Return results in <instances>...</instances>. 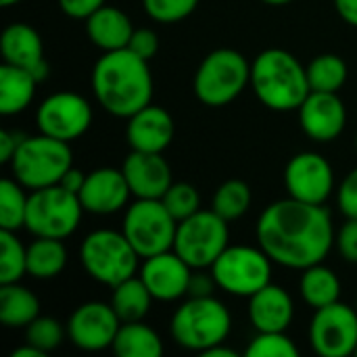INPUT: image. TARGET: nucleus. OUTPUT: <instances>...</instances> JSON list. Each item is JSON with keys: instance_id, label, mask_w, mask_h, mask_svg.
Instances as JSON below:
<instances>
[{"instance_id": "obj_17", "label": "nucleus", "mask_w": 357, "mask_h": 357, "mask_svg": "<svg viewBox=\"0 0 357 357\" xmlns=\"http://www.w3.org/2000/svg\"><path fill=\"white\" fill-rule=\"evenodd\" d=\"M299 123L314 142L337 140L347 123V109L337 92H310L299 107Z\"/></svg>"}, {"instance_id": "obj_29", "label": "nucleus", "mask_w": 357, "mask_h": 357, "mask_svg": "<svg viewBox=\"0 0 357 357\" xmlns=\"http://www.w3.org/2000/svg\"><path fill=\"white\" fill-rule=\"evenodd\" d=\"M111 307L119 316L121 322H140L151 312V303L155 301L146 284L140 276H132L117 287L111 289Z\"/></svg>"}, {"instance_id": "obj_14", "label": "nucleus", "mask_w": 357, "mask_h": 357, "mask_svg": "<svg viewBox=\"0 0 357 357\" xmlns=\"http://www.w3.org/2000/svg\"><path fill=\"white\" fill-rule=\"evenodd\" d=\"M284 186L289 197L297 201L324 205L335 190L333 165L320 153H297L289 159L284 167Z\"/></svg>"}, {"instance_id": "obj_31", "label": "nucleus", "mask_w": 357, "mask_h": 357, "mask_svg": "<svg viewBox=\"0 0 357 357\" xmlns=\"http://www.w3.org/2000/svg\"><path fill=\"white\" fill-rule=\"evenodd\" d=\"M251 201H253L251 186L245 180L234 178V180H226L215 188L211 199V209L218 215H222L226 222H234L249 211Z\"/></svg>"}, {"instance_id": "obj_7", "label": "nucleus", "mask_w": 357, "mask_h": 357, "mask_svg": "<svg viewBox=\"0 0 357 357\" xmlns=\"http://www.w3.org/2000/svg\"><path fill=\"white\" fill-rule=\"evenodd\" d=\"M138 259L140 255L134 251L126 234L117 230H94L79 247V261L86 274L109 289L136 276Z\"/></svg>"}, {"instance_id": "obj_41", "label": "nucleus", "mask_w": 357, "mask_h": 357, "mask_svg": "<svg viewBox=\"0 0 357 357\" xmlns=\"http://www.w3.org/2000/svg\"><path fill=\"white\" fill-rule=\"evenodd\" d=\"M59 8L71 19H88L94 10L105 6L107 0H56Z\"/></svg>"}, {"instance_id": "obj_11", "label": "nucleus", "mask_w": 357, "mask_h": 357, "mask_svg": "<svg viewBox=\"0 0 357 357\" xmlns=\"http://www.w3.org/2000/svg\"><path fill=\"white\" fill-rule=\"evenodd\" d=\"M272 259L261 247L234 245L209 268L218 289L234 297H251L272 282Z\"/></svg>"}, {"instance_id": "obj_20", "label": "nucleus", "mask_w": 357, "mask_h": 357, "mask_svg": "<svg viewBox=\"0 0 357 357\" xmlns=\"http://www.w3.org/2000/svg\"><path fill=\"white\" fill-rule=\"evenodd\" d=\"M2 63L23 67L33 73V77L44 82L50 73V65L44 59V42L40 33L27 23H10L4 27L0 38Z\"/></svg>"}, {"instance_id": "obj_27", "label": "nucleus", "mask_w": 357, "mask_h": 357, "mask_svg": "<svg viewBox=\"0 0 357 357\" xmlns=\"http://www.w3.org/2000/svg\"><path fill=\"white\" fill-rule=\"evenodd\" d=\"M111 349L119 357H161L163 341L157 331L146 326L142 320L121 322Z\"/></svg>"}, {"instance_id": "obj_9", "label": "nucleus", "mask_w": 357, "mask_h": 357, "mask_svg": "<svg viewBox=\"0 0 357 357\" xmlns=\"http://www.w3.org/2000/svg\"><path fill=\"white\" fill-rule=\"evenodd\" d=\"M228 224L230 222H226L213 209H201L195 215L178 222L174 251L192 270H209L228 249Z\"/></svg>"}, {"instance_id": "obj_47", "label": "nucleus", "mask_w": 357, "mask_h": 357, "mask_svg": "<svg viewBox=\"0 0 357 357\" xmlns=\"http://www.w3.org/2000/svg\"><path fill=\"white\" fill-rule=\"evenodd\" d=\"M203 356L207 357H236V351L234 349H230V347H224V343L222 345H215V347H211V349H207Z\"/></svg>"}, {"instance_id": "obj_2", "label": "nucleus", "mask_w": 357, "mask_h": 357, "mask_svg": "<svg viewBox=\"0 0 357 357\" xmlns=\"http://www.w3.org/2000/svg\"><path fill=\"white\" fill-rule=\"evenodd\" d=\"M92 92L98 105L121 119L132 117L153 100V73L149 61L130 48L102 52L92 69Z\"/></svg>"}, {"instance_id": "obj_40", "label": "nucleus", "mask_w": 357, "mask_h": 357, "mask_svg": "<svg viewBox=\"0 0 357 357\" xmlns=\"http://www.w3.org/2000/svg\"><path fill=\"white\" fill-rule=\"evenodd\" d=\"M339 255L347 264H357V220L347 218V222L339 228L335 238Z\"/></svg>"}, {"instance_id": "obj_24", "label": "nucleus", "mask_w": 357, "mask_h": 357, "mask_svg": "<svg viewBox=\"0 0 357 357\" xmlns=\"http://www.w3.org/2000/svg\"><path fill=\"white\" fill-rule=\"evenodd\" d=\"M38 79L31 71L8 63L0 65V113L4 117L23 113L36 94Z\"/></svg>"}, {"instance_id": "obj_44", "label": "nucleus", "mask_w": 357, "mask_h": 357, "mask_svg": "<svg viewBox=\"0 0 357 357\" xmlns=\"http://www.w3.org/2000/svg\"><path fill=\"white\" fill-rule=\"evenodd\" d=\"M84 182H86V174H84L82 169H77V167H73V165H71V167L67 169V174L61 178V182H59V184H61V186H65L67 190H71V192H75V195H77V192L82 190Z\"/></svg>"}, {"instance_id": "obj_8", "label": "nucleus", "mask_w": 357, "mask_h": 357, "mask_svg": "<svg viewBox=\"0 0 357 357\" xmlns=\"http://www.w3.org/2000/svg\"><path fill=\"white\" fill-rule=\"evenodd\" d=\"M84 215L82 201L75 192L61 184L31 190L25 213V230L36 238H61L71 236Z\"/></svg>"}, {"instance_id": "obj_35", "label": "nucleus", "mask_w": 357, "mask_h": 357, "mask_svg": "<svg viewBox=\"0 0 357 357\" xmlns=\"http://www.w3.org/2000/svg\"><path fill=\"white\" fill-rule=\"evenodd\" d=\"M161 201L167 207V211L176 218V222H182L195 215L197 211H201L199 190L188 182H174L167 188V192L161 197Z\"/></svg>"}, {"instance_id": "obj_6", "label": "nucleus", "mask_w": 357, "mask_h": 357, "mask_svg": "<svg viewBox=\"0 0 357 357\" xmlns=\"http://www.w3.org/2000/svg\"><path fill=\"white\" fill-rule=\"evenodd\" d=\"M251 84V65L234 48L211 50L195 71L192 92L207 107H226Z\"/></svg>"}, {"instance_id": "obj_19", "label": "nucleus", "mask_w": 357, "mask_h": 357, "mask_svg": "<svg viewBox=\"0 0 357 357\" xmlns=\"http://www.w3.org/2000/svg\"><path fill=\"white\" fill-rule=\"evenodd\" d=\"M121 172L128 180L132 197L136 199H161L174 184L172 167L163 153L130 151L123 159Z\"/></svg>"}, {"instance_id": "obj_10", "label": "nucleus", "mask_w": 357, "mask_h": 357, "mask_svg": "<svg viewBox=\"0 0 357 357\" xmlns=\"http://www.w3.org/2000/svg\"><path fill=\"white\" fill-rule=\"evenodd\" d=\"M178 222L161 199H136L123 215L121 232L140 259L174 249Z\"/></svg>"}, {"instance_id": "obj_34", "label": "nucleus", "mask_w": 357, "mask_h": 357, "mask_svg": "<svg viewBox=\"0 0 357 357\" xmlns=\"http://www.w3.org/2000/svg\"><path fill=\"white\" fill-rule=\"evenodd\" d=\"M65 333H67V328L56 318L38 316L31 324L25 326V343L38 347L44 354H50L56 347H61Z\"/></svg>"}, {"instance_id": "obj_3", "label": "nucleus", "mask_w": 357, "mask_h": 357, "mask_svg": "<svg viewBox=\"0 0 357 357\" xmlns=\"http://www.w3.org/2000/svg\"><path fill=\"white\" fill-rule=\"evenodd\" d=\"M251 88L270 111H299L307 98V67L284 48H266L251 63Z\"/></svg>"}, {"instance_id": "obj_18", "label": "nucleus", "mask_w": 357, "mask_h": 357, "mask_svg": "<svg viewBox=\"0 0 357 357\" xmlns=\"http://www.w3.org/2000/svg\"><path fill=\"white\" fill-rule=\"evenodd\" d=\"M77 197L86 213L113 215L128 205L132 190L121 169L98 167L86 174V182Z\"/></svg>"}, {"instance_id": "obj_26", "label": "nucleus", "mask_w": 357, "mask_h": 357, "mask_svg": "<svg viewBox=\"0 0 357 357\" xmlns=\"http://www.w3.org/2000/svg\"><path fill=\"white\" fill-rule=\"evenodd\" d=\"M40 316L38 297L19 282L0 284V322L6 328H25Z\"/></svg>"}, {"instance_id": "obj_42", "label": "nucleus", "mask_w": 357, "mask_h": 357, "mask_svg": "<svg viewBox=\"0 0 357 357\" xmlns=\"http://www.w3.org/2000/svg\"><path fill=\"white\" fill-rule=\"evenodd\" d=\"M215 278L213 274H203V272H197L190 276V284H188V297H211L213 295V289H215Z\"/></svg>"}, {"instance_id": "obj_36", "label": "nucleus", "mask_w": 357, "mask_h": 357, "mask_svg": "<svg viewBox=\"0 0 357 357\" xmlns=\"http://www.w3.org/2000/svg\"><path fill=\"white\" fill-rule=\"evenodd\" d=\"M247 357H295L299 349L287 333H257L245 349Z\"/></svg>"}, {"instance_id": "obj_46", "label": "nucleus", "mask_w": 357, "mask_h": 357, "mask_svg": "<svg viewBox=\"0 0 357 357\" xmlns=\"http://www.w3.org/2000/svg\"><path fill=\"white\" fill-rule=\"evenodd\" d=\"M13 357H46V354H44V351H40L38 347H33V345L25 343L23 347H19V349H15V351H13Z\"/></svg>"}, {"instance_id": "obj_12", "label": "nucleus", "mask_w": 357, "mask_h": 357, "mask_svg": "<svg viewBox=\"0 0 357 357\" xmlns=\"http://www.w3.org/2000/svg\"><path fill=\"white\" fill-rule=\"evenodd\" d=\"M310 345L322 357L356 356L357 310L337 301L326 307L314 310L310 322Z\"/></svg>"}, {"instance_id": "obj_1", "label": "nucleus", "mask_w": 357, "mask_h": 357, "mask_svg": "<svg viewBox=\"0 0 357 357\" xmlns=\"http://www.w3.org/2000/svg\"><path fill=\"white\" fill-rule=\"evenodd\" d=\"M255 234L274 264L299 272L322 264L335 245L331 211L293 197L268 205L257 220Z\"/></svg>"}, {"instance_id": "obj_39", "label": "nucleus", "mask_w": 357, "mask_h": 357, "mask_svg": "<svg viewBox=\"0 0 357 357\" xmlns=\"http://www.w3.org/2000/svg\"><path fill=\"white\" fill-rule=\"evenodd\" d=\"M128 48L144 61H151L159 52V36L151 27H138L134 29Z\"/></svg>"}, {"instance_id": "obj_15", "label": "nucleus", "mask_w": 357, "mask_h": 357, "mask_svg": "<svg viewBox=\"0 0 357 357\" xmlns=\"http://www.w3.org/2000/svg\"><path fill=\"white\" fill-rule=\"evenodd\" d=\"M119 326L121 320L111 303L86 301L69 316L67 337L82 351H102L113 347Z\"/></svg>"}, {"instance_id": "obj_13", "label": "nucleus", "mask_w": 357, "mask_h": 357, "mask_svg": "<svg viewBox=\"0 0 357 357\" xmlns=\"http://www.w3.org/2000/svg\"><path fill=\"white\" fill-rule=\"evenodd\" d=\"M38 130L63 142H73L92 126V107L77 92H54L46 96L36 111Z\"/></svg>"}, {"instance_id": "obj_49", "label": "nucleus", "mask_w": 357, "mask_h": 357, "mask_svg": "<svg viewBox=\"0 0 357 357\" xmlns=\"http://www.w3.org/2000/svg\"><path fill=\"white\" fill-rule=\"evenodd\" d=\"M17 2H21V0H0L2 6H13V4H17Z\"/></svg>"}, {"instance_id": "obj_30", "label": "nucleus", "mask_w": 357, "mask_h": 357, "mask_svg": "<svg viewBox=\"0 0 357 357\" xmlns=\"http://www.w3.org/2000/svg\"><path fill=\"white\" fill-rule=\"evenodd\" d=\"M347 63L333 52L318 54L307 65V82L314 92H339L347 82Z\"/></svg>"}, {"instance_id": "obj_5", "label": "nucleus", "mask_w": 357, "mask_h": 357, "mask_svg": "<svg viewBox=\"0 0 357 357\" xmlns=\"http://www.w3.org/2000/svg\"><path fill=\"white\" fill-rule=\"evenodd\" d=\"M8 165L13 178L23 188L38 190L61 182L73 165V153L69 142L40 132L38 136H23Z\"/></svg>"}, {"instance_id": "obj_25", "label": "nucleus", "mask_w": 357, "mask_h": 357, "mask_svg": "<svg viewBox=\"0 0 357 357\" xmlns=\"http://www.w3.org/2000/svg\"><path fill=\"white\" fill-rule=\"evenodd\" d=\"M299 291L303 301L312 310H320L341 301V280L335 274V270L324 266V261L301 270Z\"/></svg>"}, {"instance_id": "obj_43", "label": "nucleus", "mask_w": 357, "mask_h": 357, "mask_svg": "<svg viewBox=\"0 0 357 357\" xmlns=\"http://www.w3.org/2000/svg\"><path fill=\"white\" fill-rule=\"evenodd\" d=\"M21 140H23V136H19L15 132H8V130L0 132V163H10Z\"/></svg>"}, {"instance_id": "obj_52", "label": "nucleus", "mask_w": 357, "mask_h": 357, "mask_svg": "<svg viewBox=\"0 0 357 357\" xmlns=\"http://www.w3.org/2000/svg\"><path fill=\"white\" fill-rule=\"evenodd\" d=\"M356 356H357V349H356Z\"/></svg>"}, {"instance_id": "obj_16", "label": "nucleus", "mask_w": 357, "mask_h": 357, "mask_svg": "<svg viewBox=\"0 0 357 357\" xmlns=\"http://www.w3.org/2000/svg\"><path fill=\"white\" fill-rule=\"evenodd\" d=\"M140 280L146 284L155 301H178L188 295L192 268L172 249L153 257H146L140 266Z\"/></svg>"}, {"instance_id": "obj_33", "label": "nucleus", "mask_w": 357, "mask_h": 357, "mask_svg": "<svg viewBox=\"0 0 357 357\" xmlns=\"http://www.w3.org/2000/svg\"><path fill=\"white\" fill-rule=\"evenodd\" d=\"M27 274V247L17 232L0 230V284L19 282Z\"/></svg>"}, {"instance_id": "obj_28", "label": "nucleus", "mask_w": 357, "mask_h": 357, "mask_svg": "<svg viewBox=\"0 0 357 357\" xmlns=\"http://www.w3.org/2000/svg\"><path fill=\"white\" fill-rule=\"evenodd\" d=\"M67 247L61 238L36 236L27 247V274L36 280L56 278L67 266Z\"/></svg>"}, {"instance_id": "obj_32", "label": "nucleus", "mask_w": 357, "mask_h": 357, "mask_svg": "<svg viewBox=\"0 0 357 357\" xmlns=\"http://www.w3.org/2000/svg\"><path fill=\"white\" fill-rule=\"evenodd\" d=\"M15 178H4L0 182V230L17 232L25 228V213L29 195Z\"/></svg>"}, {"instance_id": "obj_37", "label": "nucleus", "mask_w": 357, "mask_h": 357, "mask_svg": "<svg viewBox=\"0 0 357 357\" xmlns=\"http://www.w3.org/2000/svg\"><path fill=\"white\" fill-rule=\"evenodd\" d=\"M199 0H142L144 13L157 23H178L195 13Z\"/></svg>"}, {"instance_id": "obj_23", "label": "nucleus", "mask_w": 357, "mask_h": 357, "mask_svg": "<svg viewBox=\"0 0 357 357\" xmlns=\"http://www.w3.org/2000/svg\"><path fill=\"white\" fill-rule=\"evenodd\" d=\"M86 33L96 48L111 52L128 48L134 25L121 8L105 4L86 19Z\"/></svg>"}, {"instance_id": "obj_48", "label": "nucleus", "mask_w": 357, "mask_h": 357, "mask_svg": "<svg viewBox=\"0 0 357 357\" xmlns=\"http://www.w3.org/2000/svg\"><path fill=\"white\" fill-rule=\"evenodd\" d=\"M261 2H266V4H270V6H282V4H289V2H293V0H261Z\"/></svg>"}, {"instance_id": "obj_21", "label": "nucleus", "mask_w": 357, "mask_h": 357, "mask_svg": "<svg viewBox=\"0 0 357 357\" xmlns=\"http://www.w3.org/2000/svg\"><path fill=\"white\" fill-rule=\"evenodd\" d=\"M174 117L157 105H146L128 117L126 140L132 151L142 153H163L174 140Z\"/></svg>"}, {"instance_id": "obj_38", "label": "nucleus", "mask_w": 357, "mask_h": 357, "mask_svg": "<svg viewBox=\"0 0 357 357\" xmlns=\"http://www.w3.org/2000/svg\"><path fill=\"white\" fill-rule=\"evenodd\" d=\"M337 205L345 218L357 220V167L351 169L337 190Z\"/></svg>"}, {"instance_id": "obj_4", "label": "nucleus", "mask_w": 357, "mask_h": 357, "mask_svg": "<svg viewBox=\"0 0 357 357\" xmlns=\"http://www.w3.org/2000/svg\"><path fill=\"white\" fill-rule=\"evenodd\" d=\"M232 328L228 307L211 297H188L172 316L169 333L176 345L188 351L205 354L207 349L226 343Z\"/></svg>"}, {"instance_id": "obj_50", "label": "nucleus", "mask_w": 357, "mask_h": 357, "mask_svg": "<svg viewBox=\"0 0 357 357\" xmlns=\"http://www.w3.org/2000/svg\"><path fill=\"white\" fill-rule=\"evenodd\" d=\"M356 151H357V134H356Z\"/></svg>"}, {"instance_id": "obj_45", "label": "nucleus", "mask_w": 357, "mask_h": 357, "mask_svg": "<svg viewBox=\"0 0 357 357\" xmlns=\"http://www.w3.org/2000/svg\"><path fill=\"white\" fill-rule=\"evenodd\" d=\"M335 8L345 23L357 27V0H335Z\"/></svg>"}, {"instance_id": "obj_22", "label": "nucleus", "mask_w": 357, "mask_h": 357, "mask_svg": "<svg viewBox=\"0 0 357 357\" xmlns=\"http://www.w3.org/2000/svg\"><path fill=\"white\" fill-rule=\"evenodd\" d=\"M293 316V297L278 284L270 282L249 297V320L255 333H287Z\"/></svg>"}, {"instance_id": "obj_51", "label": "nucleus", "mask_w": 357, "mask_h": 357, "mask_svg": "<svg viewBox=\"0 0 357 357\" xmlns=\"http://www.w3.org/2000/svg\"><path fill=\"white\" fill-rule=\"evenodd\" d=\"M356 310H357V301H356Z\"/></svg>"}]
</instances>
